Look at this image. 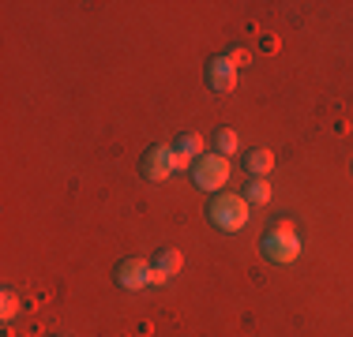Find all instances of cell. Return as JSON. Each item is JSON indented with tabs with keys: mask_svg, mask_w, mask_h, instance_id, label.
Here are the masks:
<instances>
[{
	"mask_svg": "<svg viewBox=\"0 0 353 337\" xmlns=\"http://www.w3.org/2000/svg\"><path fill=\"white\" fill-rule=\"evenodd\" d=\"M139 173H143V180H150V184H162L165 176L173 173V146H150L147 154H143V162H139Z\"/></svg>",
	"mask_w": 353,
	"mask_h": 337,
	"instance_id": "277c9868",
	"label": "cell"
},
{
	"mask_svg": "<svg viewBox=\"0 0 353 337\" xmlns=\"http://www.w3.org/2000/svg\"><path fill=\"white\" fill-rule=\"evenodd\" d=\"M57 337H64V334H57Z\"/></svg>",
	"mask_w": 353,
	"mask_h": 337,
	"instance_id": "2e32d148",
	"label": "cell"
},
{
	"mask_svg": "<svg viewBox=\"0 0 353 337\" xmlns=\"http://www.w3.org/2000/svg\"><path fill=\"white\" fill-rule=\"evenodd\" d=\"M181 266H184V255L176 248H162L154 255V270H158V274H165V277H176V274H181Z\"/></svg>",
	"mask_w": 353,
	"mask_h": 337,
	"instance_id": "52a82bcc",
	"label": "cell"
},
{
	"mask_svg": "<svg viewBox=\"0 0 353 337\" xmlns=\"http://www.w3.org/2000/svg\"><path fill=\"white\" fill-rule=\"evenodd\" d=\"M150 274H154V263H147V259H124V263L117 266V285L136 292L143 285H150Z\"/></svg>",
	"mask_w": 353,
	"mask_h": 337,
	"instance_id": "5b68a950",
	"label": "cell"
},
{
	"mask_svg": "<svg viewBox=\"0 0 353 337\" xmlns=\"http://www.w3.org/2000/svg\"><path fill=\"white\" fill-rule=\"evenodd\" d=\"M245 199H248V202H256V206H267V202H271V184H267V176H252Z\"/></svg>",
	"mask_w": 353,
	"mask_h": 337,
	"instance_id": "8fae6325",
	"label": "cell"
},
{
	"mask_svg": "<svg viewBox=\"0 0 353 337\" xmlns=\"http://www.w3.org/2000/svg\"><path fill=\"white\" fill-rule=\"evenodd\" d=\"M0 303H4V307H0L4 323H12V318L19 315V307H23V300H19V292H15V289H4V296H0Z\"/></svg>",
	"mask_w": 353,
	"mask_h": 337,
	"instance_id": "7c38bea8",
	"label": "cell"
},
{
	"mask_svg": "<svg viewBox=\"0 0 353 337\" xmlns=\"http://www.w3.org/2000/svg\"><path fill=\"white\" fill-rule=\"evenodd\" d=\"M207 214H211V221L222 232H241L248 225V199L237 195V191H218Z\"/></svg>",
	"mask_w": 353,
	"mask_h": 337,
	"instance_id": "6da1fadb",
	"label": "cell"
},
{
	"mask_svg": "<svg viewBox=\"0 0 353 337\" xmlns=\"http://www.w3.org/2000/svg\"><path fill=\"white\" fill-rule=\"evenodd\" d=\"M173 150H181V154L196 157V162L207 154V150H203V135H196V131H184L181 139H176V146H173Z\"/></svg>",
	"mask_w": 353,
	"mask_h": 337,
	"instance_id": "30bf717a",
	"label": "cell"
},
{
	"mask_svg": "<svg viewBox=\"0 0 353 337\" xmlns=\"http://www.w3.org/2000/svg\"><path fill=\"white\" fill-rule=\"evenodd\" d=\"M259 45H263L267 53H274V49H279V41H274V34H263V38H259Z\"/></svg>",
	"mask_w": 353,
	"mask_h": 337,
	"instance_id": "9a60e30c",
	"label": "cell"
},
{
	"mask_svg": "<svg viewBox=\"0 0 353 337\" xmlns=\"http://www.w3.org/2000/svg\"><path fill=\"white\" fill-rule=\"evenodd\" d=\"M196 162H192L188 154H181V150H173V173H184V168H192Z\"/></svg>",
	"mask_w": 353,
	"mask_h": 337,
	"instance_id": "4fadbf2b",
	"label": "cell"
},
{
	"mask_svg": "<svg viewBox=\"0 0 353 337\" xmlns=\"http://www.w3.org/2000/svg\"><path fill=\"white\" fill-rule=\"evenodd\" d=\"M245 165H248L252 176H267L274 168V154H271V150H252V154L245 157Z\"/></svg>",
	"mask_w": 353,
	"mask_h": 337,
	"instance_id": "ba28073f",
	"label": "cell"
},
{
	"mask_svg": "<svg viewBox=\"0 0 353 337\" xmlns=\"http://www.w3.org/2000/svg\"><path fill=\"white\" fill-rule=\"evenodd\" d=\"M192 180H196L199 191H214L225 188V180H230V157H222L214 150V154H203L196 165H192Z\"/></svg>",
	"mask_w": 353,
	"mask_h": 337,
	"instance_id": "3957f363",
	"label": "cell"
},
{
	"mask_svg": "<svg viewBox=\"0 0 353 337\" xmlns=\"http://www.w3.org/2000/svg\"><path fill=\"white\" fill-rule=\"evenodd\" d=\"M225 56H230V61L237 64V67H241V64H248V53H245V49H241V45H233V49H230V53H225Z\"/></svg>",
	"mask_w": 353,
	"mask_h": 337,
	"instance_id": "5bb4252c",
	"label": "cell"
},
{
	"mask_svg": "<svg viewBox=\"0 0 353 337\" xmlns=\"http://www.w3.org/2000/svg\"><path fill=\"white\" fill-rule=\"evenodd\" d=\"M214 146H218V154H222V157H230V154H237V150H241V135L233 128H218L214 131Z\"/></svg>",
	"mask_w": 353,
	"mask_h": 337,
	"instance_id": "9c48e42d",
	"label": "cell"
},
{
	"mask_svg": "<svg viewBox=\"0 0 353 337\" xmlns=\"http://www.w3.org/2000/svg\"><path fill=\"white\" fill-rule=\"evenodd\" d=\"M237 64L230 61V56H214L211 64H207V83H211V90L218 94H230V90H237Z\"/></svg>",
	"mask_w": 353,
	"mask_h": 337,
	"instance_id": "8992f818",
	"label": "cell"
},
{
	"mask_svg": "<svg viewBox=\"0 0 353 337\" xmlns=\"http://www.w3.org/2000/svg\"><path fill=\"white\" fill-rule=\"evenodd\" d=\"M259 251H263V259L285 266V263H293V259L301 255V236L293 232L290 221H279L271 232L263 236V240H259Z\"/></svg>",
	"mask_w": 353,
	"mask_h": 337,
	"instance_id": "7a4b0ae2",
	"label": "cell"
}]
</instances>
